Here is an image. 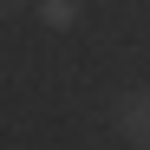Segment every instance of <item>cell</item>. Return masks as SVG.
<instances>
[{"mask_svg": "<svg viewBox=\"0 0 150 150\" xmlns=\"http://www.w3.org/2000/svg\"><path fill=\"white\" fill-rule=\"evenodd\" d=\"M13 7H20V0H0V13H13Z\"/></svg>", "mask_w": 150, "mask_h": 150, "instance_id": "3", "label": "cell"}, {"mask_svg": "<svg viewBox=\"0 0 150 150\" xmlns=\"http://www.w3.org/2000/svg\"><path fill=\"white\" fill-rule=\"evenodd\" d=\"M33 13H39L46 33H72V26L85 20V0H33Z\"/></svg>", "mask_w": 150, "mask_h": 150, "instance_id": "2", "label": "cell"}, {"mask_svg": "<svg viewBox=\"0 0 150 150\" xmlns=\"http://www.w3.org/2000/svg\"><path fill=\"white\" fill-rule=\"evenodd\" d=\"M117 137H131L137 150H150V91H124L117 98Z\"/></svg>", "mask_w": 150, "mask_h": 150, "instance_id": "1", "label": "cell"}]
</instances>
